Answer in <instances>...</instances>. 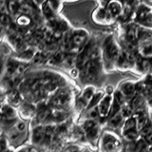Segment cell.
I'll use <instances>...</instances> for the list:
<instances>
[{
	"instance_id": "83f0119b",
	"label": "cell",
	"mask_w": 152,
	"mask_h": 152,
	"mask_svg": "<svg viewBox=\"0 0 152 152\" xmlns=\"http://www.w3.org/2000/svg\"><path fill=\"white\" fill-rule=\"evenodd\" d=\"M97 126L96 123H95L94 120H92V119H88V120H87L85 123H84V126H83V128L85 131H87L88 129H90V128H92L93 126Z\"/></svg>"
},
{
	"instance_id": "4fadbf2b",
	"label": "cell",
	"mask_w": 152,
	"mask_h": 152,
	"mask_svg": "<svg viewBox=\"0 0 152 152\" xmlns=\"http://www.w3.org/2000/svg\"><path fill=\"white\" fill-rule=\"evenodd\" d=\"M95 94V90H94V88L91 87V86H89V87H87L83 91V94L81 98H82L83 101L87 104V106H88V104L91 101V99L93 97V95Z\"/></svg>"
},
{
	"instance_id": "f1b7e54d",
	"label": "cell",
	"mask_w": 152,
	"mask_h": 152,
	"mask_svg": "<svg viewBox=\"0 0 152 152\" xmlns=\"http://www.w3.org/2000/svg\"><path fill=\"white\" fill-rule=\"evenodd\" d=\"M121 113H122V115L124 116V118H129L130 114H131V111H130L129 107H124L122 108V110H121Z\"/></svg>"
},
{
	"instance_id": "7402d4cb",
	"label": "cell",
	"mask_w": 152,
	"mask_h": 152,
	"mask_svg": "<svg viewBox=\"0 0 152 152\" xmlns=\"http://www.w3.org/2000/svg\"><path fill=\"white\" fill-rule=\"evenodd\" d=\"M16 23L20 27H27L31 24V18L28 15H26V14H22V15H20L17 18Z\"/></svg>"
},
{
	"instance_id": "484cf974",
	"label": "cell",
	"mask_w": 152,
	"mask_h": 152,
	"mask_svg": "<svg viewBox=\"0 0 152 152\" xmlns=\"http://www.w3.org/2000/svg\"><path fill=\"white\" fill-rule=\"evenodd\" d=\"M140 133H141V135L144 137H146L147 135L151 134L152 133V123L151 122L147 123L146 125L140 130Z\"/></svg>"
},
{
	"instance_id": "2e32d148",
	"label": "cell",
	"mask_w": 152,
	"mask_h": 152,
	"mask_svg": "<svg viewBox=\"0 0 152 152\" xmlns=\"http://www.w3.org/2000/svg\"><path fill=\"white\" fill-rule=\"evenodd\" d=\"M2 115L8 119H15L16 112L14 108L10 104H5L2 107Z\"/></svg>"
},
{
	"instance_id": "836d02e7",
	"label": "cell",
	"mask_w": 152,
	"mask_h": 152,
	"mask_svg": "<svg viewBox=\"0 0 152 152\" xmlns=\"http://www.w3.org/2000/svg\"><path fill=\"white\" fill-rule=\"evenodd\" d=\"M145 1H147V2H150V1H152V0H145Z\"/></svg>"
},
{
	"instance_id": "4316f807",
	"label": "cell",
	"mask_w": 152,
	"mask_h": 152,
	"mask_svg": "<svg viewBox=\"0 0 152 152\" xmlns=\"http://www.w3.org/2000/svg\"><path fill=\"white\" fill-rule=\"evenodd\" d=\"M98 116H100V114H99V110H98V107H97L90 108L89 110H88V115H87V117L88 119H92V120L96 119Z\"/></svg>"
},
{
	"instance_id": "d6a6232c",
	"label": "cell",
	"mask_w": 152,
	"mask_h": 152,
	"mask_svg": "<svg viewBox=\"0 0 152 152\" xmlns=\"http://www.w3.org/2000/svg\"><path fill=\"white\" fill-rule=\"evenodd\" d=\"M148 104H149V106L152 107V97L149 98V100H148Z\"/></svg>"
},
{
	"instance_id": "ac0fdd59",
	"label": "cell",
	"mask_w": 152,
	"mask_h": 152,
	"mask_svg": "<svg viewBox=\"0 0 152 152\" xmlns=\"http://www.w3.org/2000/svg\"><path fill=\"white\" fill-rule=\"evenodd\" d=\"M7 8H8V12L11 14V15H14L16 14L19 11V4L16 0H9L7 2Z\"/></svg>"
},
{
	"instance_id": "7c38bea8",
	"label": "cell",
	"mask_w": 152,
	"mask_h": 152,
	"mask_svg": "<svg viewBox=\"0 0 152 152\" xmlns=\"http://www.w3.org/2000/svg\"><path fill=\"white\" fill-rule=\"evenodd\" d=\"M7 98H8L9 103L11 104H12V106H18V104L21 103L20 93L18 92V90L14 89V88L8 91Z\"/></svg>"
},
{
	"instance_id": "e575fe53",
	"label": "cell",
	"mask_w": 152,
	"mask_h": 152,
	"mask_svg": "<svg viewBox=\"0 0 152 152\" xmlns=\"http://www.w3.org/2000/svg\"><path fill=\"white\" fill-rule=\"evenodd\" d=\"M151 71H152V62H151Z\"/></svg>"
},
{
	"instance_id": "5bb4252c",
	"label": "cell",
	"mask_w": 152,
	"mask_h": 152,
	"mask_svg": "<svg viewBox=\"0 0 152 152\" xmlns=\"http://www.w3.org/2000/svg\"><path fill=\"white\" fill-rule=\"evenodd\" d=\"M139 129L138 128H132V129L124 131L123 134L125 139L128 142H134L138 140V137H139Z\"/></svg>"
},
{
	"instance_id": "277c9868",
	"label": "cell",
	"mask_w": 152,
	"mask_h": 152,
	"mask_svg": "<svg viewBox=\"0 0 152 152\" xmlns=\"http://www.w3.org/2000/svg\"><path fill=\"white\" fill-rule=\"evenodd\" d=\"M92 19L95 23L100 24V25H111L112 23L115 22V19L110 15L107 8L103 6L98 7L93 12Z\"/></svg>"
},
{
	"instance_id": "5b68a950",
	"label": "cell",
	"mask_w": 152,
	"mask_h": 152,
	"mask_svg": "<svg viewBox=\"0 0 152 152\" xmlns=\"http://www.w3.org/2000/svg\"><path fill=\"white\" fill-rule=\"evenodd\" d=\"M101 142V148L104 152H116L120 146V142L117 138L110 135L109 133H104Z\"/></svg>"
},
{
	"instance_id": "d4e9b609",
	"label": "cell",
	"mask_w": 152,
	"mask_h": 152,
	"mask_svg": "<svg viewBox=\"0 0 152 152\" xmlns=\"http://www.w3.org/2000/svg\"><path fill=\"white\" fill-rule=\"evenodd\" d=\"M12 15L10 13H1V25L2 27L10 26L12 24Z\"/></svg>"
},
{
	"instance_id": "30bf717a",
	"label": "cell",
	"mask_w": 152,
	"mask_h": 152,
	"mask_svg": "<svg viewBox=\"0 0 152 152\" xmlns=\"http://www.w3.org/2000/svg\"><path fill=\"white\" fill-rule=\"evenodd\" d=\"M45 138H46V132L45 130H43L42 128H35V129L33 130L32 136H31L33 144H35V145L44 144Z\"/></svg>"
},
{
	"instance_id": "4dcf8cb0",
	"label": "cell",
	"mask_w": 152,
	"mask_h": 152,
	"mask_svg": "<svg viewBox=\"0 0 152 152\" xmlns=\"http://www.w3.org/2000/svg\"><path fill=\"white\" fill-rule=\"evenodd\" d=\"M145 142H147V145H150L152 146V133L145 137Z\"/></svg>"
},
{
	"instance_id": "6da1fadb",
	"label": "cell",
	"mask_w": 152,
	"mask_h": 152,
	"mask_svg": "<svg viewBox=\"0 0 152 152\" xmlns=\"http://www.w3.org/2000/svg\"><path fill=\"white\" fill-rule=\"evenodd\" d=\"M122 50V47L119 45L113 34H109L104 38L102 44L101 53L102 58L106 64V68L112 69L114 66H116Z\"/></svg>"
},
{
	"instance_id": "7a4b0ae2",
	"label": "cell",
	"mask_w": 152,
	"mask_h": 152,
	"mask_svg": "<svg viewBox=\"0 0 152 152\" xmlns=\"http://www.w3.org/2000/svg\"><path fill=\"white\" fill-rule=\"evenodd\" d=\"M133 18L138 26L152 28V8L147 4H140L136 9Z\"/></svg>"
},
{
	"instance_id": "ffe728a7",
	"label": "cell",
	"mask_w": 152,
	"mask_h": 152,
	"mask_svg": "<svg viewBox=\"0 0 152 152\" xmlns=\"http://www.w3.org/2000/svg\"><path fill=\"white\" fill-rule=\"evenodd\" d=\"M85 132H86V136H87V138L89 141H94L99 135V127L97 126H95Z\"/></svg>"
},
{
	"instance_id": "8fae6325",
	"label": "cell",
	"mask_w": 152,
	"mask_h": 152,
	"mask_svg": "<svg viewBox=\"0 0 152 152\" xmlns=\"http://www.w3.org/2000/svg\"><path fill=\"white\" fill-rule=\"evenodd\" d=\"M144 104H145V96L142 95L141 93H137L134 97L132 98L131 101V107L132 108H134L135 110H138L139 112H142L140 111L144 108Z\"/></svg>"
},
{
	"instance_id": "52a82bcc",
	"label": "cell",
	"mask_w": 152,
	"mask_h": 152,
	"mask_svg": "<svg viewBox=\"0 0 152 152\" xmlns=\"http://www.w3.org/2000/svg\"><path fill=\"white\" fill-rule=\"evenodd\" d=\"M137 53L142 58L152 59V40L138 43Z\"/></svg>"
},
{
	"instance_id": "d6986e66",
	"label": "cell",
	"mask_w": 152,
	"mask_h": 152,
	"mask_svg": "<svg viewBox=\"0 0 152 152\" xmlns=\"http://www.w3.org/2000/svg\"><path fill=\"white\" fill-rule=\"evenodd\" d=\"M104 97V93L103 91H98V92H95V94L93 95V97L91 99V101H90V103L88 104V108L90 109V108H92V107H97L100 101L103 99Z\"/></svg>"
},
{
	"instance_id": "8992f818",
	"label": "cell",
	"mask_w": 152,
	"mask_h": 152,
	"mask_svg": "<svg viewBox=\"0 0 152 152\" xmlns=\"http://www.w3.org/2000/svg\"><path fill=\"white\" fill-rule=\"evenodd\" d=\"M106 8L108 12L110 13V15L115 20L119 18H122L124 15V12H125V6H124L120 0H109Z\"/></svg>"
},
{
	"instance_id": "cb8c5ba5",
	"label": "cell",
	"mask_w": 152,
	"mask_h": 152,
	"mask_svg": "<svg viewBox=\"0 0 152 152\" xmlns=\"http://www.w3.org/2000/svg\"><path fill=\"white\" fill-rule=\"evenodd\" d=\"M13 127L15 128L19 133H21V134H23V135H26L25 133L27 132V126L24 122L19 121V122L15 123V125H14Z\"/></svg>"
},
{
	"instance_id": "9a60e30c",
	"label": "cell",
	"mask_w": 152,
	"mask_h": 152,
	"mask_svg": "<svg viewBox=\"0 0 152 152\" xmlns=\"http://www.w3.org/2000/svg\"><path fill=\"white\" fill-rule=\"evenodd\" d=\"M124 120V116L122 115L121 111L118 112L117 114H115L114 116H112L111 118H109V122H108V125L109 126L114 127V128H117L121 126V124L123 123Z\"/></svg>"
},
{
	"instance_id": "603a6c76",
	"label": "cell",
	"mask_w": 152,
	"mask_h": 152,
	"mask_svg": "<svg viewBox=\"0 0 152 152\" xmlns=\"http://www.w3.org/2000/svg\"><path fill=\"white\" fill-rule=\"evenodd\" d=\"M147 142L144 140H137L135 141L134 152H145Z\"/></svg>"
},
{
	"instance_id": "1f68e13d",
	"label": "cell",
	"mask_w": 152,
	"mask_h": 152,
	"mask_svg": "<svg viewBox=\"0 0 152 152\" xmlns=\"http://www.w3.org/2000/svg\"><path fill=\"white\" fill-rule=\"evenodd\" d=\"M21 152H35V150L31 148V147H26V148H24Z\"/></svg>"
},
{
	"instance_id": "ba28073f",
	"label": "cell",
	"mask_w": 152,
	"mask_h": 152,
	"mask_svg": "<svg viewBox=\"0 0 152 152\" xmlns=\"http://www.w3.org/2000/svg\"><path fill=\"white\" fill-rule=\"evenodd\" d=\"M111 101H112V98H111L110 95H106V96H104L103 99L100 101L99 104L97 106L100 117L104 118V117L109 115L110 108H111V106H112Z\"/></svg>"
},
{
	"instance_id": "f546056e",
	"label": "cell",
	"mask_w": 152,
	"mask_h": 152,
	"mask_svg": "<svg viewBox=\"0 0 152 152\" xmlns=\"http://www.w3.org/2000/svg\"><path fill=\"white\" fill-rule=\"evenodd\" d=\"M7 142H6V139H5L4 137L1 138V152H4L6 151L8 148H7Z\"/></svg>"
},
{
	"instance_id": "3957f363",
	"label": "cell",
	"mask_w": 152,
	"mask_h": 152,
	"mask_svg": "<svg viewBox=\"0 0 152 152\" xmlns=\"http://www.w3.org/2000/svg\"><path fill=\"white\" fill-rule=\"evenodd\" d=\"M101 69V61L100 59L90 60L83 69H80V77L89 82L97 80Z\"/></svg>"
},
{
	"instance_id": "e0dca14e",
	"label": "cell",
	"mask_w": 152,
	"mask_h": 152,
	"mask_svg": "<svg viewBox=\"0 0 152 152\" xmlns=\"http://www.w3.org/2000/svg\"><path fill=\"white\" fill-rule=\"evenodd\" d=\"M137 120V128L139 129V131L142 129V127H144L147 123H148V118H147V116L145 114V112H139V114H138V116L136 118Z\"/></svg>"
},
{
	"instance_id": "44dd1931",
	"label": "cell",
	"mask_w": 152,
	"mask_h": 152,
	"mask_svg": "<svg viewBox=\"0 0 152 152\" xmlns=\"http://www.w3.org/2000/svg\"><path fill=\"white\" fill-rule=\"evenodd\" d=\"M132 128H137V120L134 117H130L127 118V120L126 121L125 125H124V128H123V132L132 129Z\"/></svg>"
},
{
	"instance_id": "9c48e42d",
	"label": "cell",
	"mask_w": 152,
	"mask_h": 152,
	"mask_svg": "<svg viewBox=\"0 0 152 152\" xmlns=\"http://www.w3.org/2000/svg\"><path fill=\"white\" fill-rule=\"evenodd\" d=\"M119 90H120V91L124 94V96H125L126 98L135 96V93H137L136 84L131 82V81H126V82H123L120 85Z\"/></svg>"
}]
</instances>
